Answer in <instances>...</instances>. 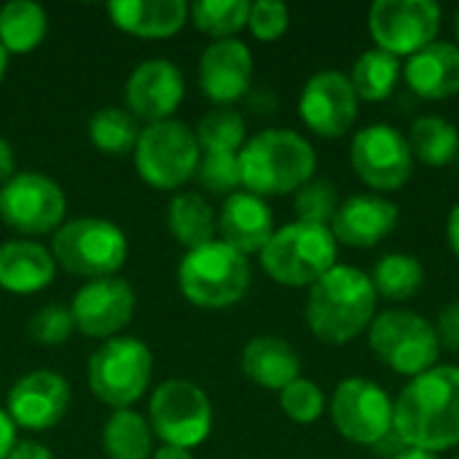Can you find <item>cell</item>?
<instances>
[{
	"instance_id": "obj_1",
	"label": "cell",
	"mask_w": 459,
	"mask_h": 459,
	"mask_svg": "<svg viewBox=\"0 0 459 459\" xmlns=\"http://www.w3.org/2000/svg\"><path fill=\"white\" fill-rule=\"evenodd\" d=\"M393 433L406 449L446 452L459 446V368L436 366L414 377L393 401Z\"/></svg>"
},
{
	"instance_id": "obj_2",
	"label": "cell",
	"mask_w": 459,
	"mask_h": 459,
	"mask_svg": "<svg viewBox=\"0 0 459 459\" xmlns=\"http://www.w3.org/2000/svg\"><path fill=\"white\" fill-rule=\"evenodd\" d=\"M309 331L333 347H344L358 339L377 317V290L371 277L355 266L336 264L323 274L307 296Z\"/></svg>"
},
{
	"instance_id": "obj_3",
	"label": "cell",
	"mask_w": 459,
	"mask_h": 459,
	"mask_svg": "<svg viewBox=\"0 0 459 459\" xmlns=\"http://www.w3.org/2000/svg\"><path fill=\"white\" fill-rule=\"evenodd\" d=\"M317 153L307 137L293 129H266L250 137L239 151L242 188L266 199L293 194L315 175Z\"/></svg>"
},
{
	"instance_id": "obj_4",
	"label": "cell",
	"mask_w": 459,
	"mask_h": 459,
	"mask_svg": "<svg viewBox=\"0 0 459 459\" xmlns=\"http://www.w3.org/2000/svg\"><path fill=\"white\" fill-rule=\"evenodd\" d=\"M339 242L331 226L293 221L277 229L261 250L264 272L285 288H312L336 266Z\"/></svg>"
},
{
	"instance_id": "obj_5",
	"label": "cell",
	"mask_w": 459,
	"mask_h": 459,
	"mask_svg": "<svg viewBox=\"0 0 459 459\" xmlns=\"http://www.w3.org/2000/svg\"><path fill=\"white\" fill-rule=\"evenodd\" d=\"M178 282L194 307L229 309L239 304L250 288V261L223 239H212L183 255Z\"/></svg>"
},
{
	"instance_id": "obj_6",
	"label": "cell",
	"mask_w": 459,
	"mask_h": 459,
	"mask_svg": "<svg viewBox=\"0 0 459 459\" xmlns=\"http://www.w3.org/2000/svg\"><path fill=\"white\" fill-rule=\"evenodd\" d=\"M51 255L70 274L102 280L116 277L126 264L129 245L116 223L102 218H75L54 231Z\"/></svg>"
},
{
	"instance_id": "obj_7",
	"label": "cell",
	"mask_w": 459,
	"mask_h": 459,
	"mask_svg": "<svg viewBox=\"0 0 459 459\" xmlns=\"http://www.w3.org/2000/svg\"><path fill=\"white\" fill-rule=\"evenodd\" d=\"M371 352L401 377H420L436 368L441 342L436 325L411 309H387L368 325Z\"/></svg>"
},
{
	"instance_id": "obj_8",
	"label": "cell",
	"mask_w": 459,
	"mask_h": 459,
	"mask_svg": "<svg viewBox=\"0 0 459 459\" xmlns=\"http://www.w3.org/2000/svg\"><path fill=\"white\" fill-rule=\"evenodd\" d=\"M202 159V148L188 124L167 118L159 124H148L140 132L134 148V167L140 178L161 191L180 188L196 175Z\"/></svg>"
},
{
	"instance_id": "obj_9",
	"label": "cell",
	"mask_w": 459,
	"mask_h": 459,
	"mask_svg": "<svg viewBox=\"0 0 459 459\" xmlns=\"http://www.w3.org/2000/svg\"><path fill=\"white\" fill-rule=\"evenodd\" d=\"M151 374L153 355L132 336L108 339L89 360V387L113 409H129L137 403L148 390Z\"/></svg>"
},
{
	"instance_id": "obj_10",
	"label": "cell",
	"mask_w": 459,
	"mask_h": 459,
	"mask_svg": "<svg viewBox=\"0 0 459 459\" xmlns=\"http://www.w3.org/2000/svg\"><path fill=\"white\" fill-rule=\"evenodd\" d=\"M151 430L167 444L194 449L212 430V406L204 390L188 379H169L151 395Z\"/></svg>"
},
{
	"instance_id": "obj_11",
	"label": "cell",
	"mask_w": 459,
	"mask_h": 459,
	"mask_svg": "<svg viewBox=\"0 0 459 459\" xmlns=\"http://www.w3.org/2000/svg\"><path fill=\"white\" fill-rule=\"evenodd\" d=\"M331 422L352 444L377 446L393 433V398L366 377L342 379L331 398Z\"/></svg>"
},
{
	"instance_id": "obj_12",
	"label": "cell",
	"mask_w": 459,
	"mask_h": 459,
	"mask_svg": "<svg viewBox=\"0 0 459 459\" xmlns=\"http://www.w3.org/2000/svg\"><path fill=\"white\" fill-rule=\"evenodd\" d=\"M368 32L377 48L393 56H414L436 43L441 32V5L433 0H377L368 8Z\"/></svg>"
},
{
	"instance_id": "obj_13",
	"label": "cell",
	"mask_w": 459,
	"mask_h": 459,
	"mask_svg": "<svg viewBox=\"0 0 459 459\" xmlns=\"http://www.w3.org/2000/svg\"><path fill=\"white\" fill-rule=\"evenodd\" d=\"M350 164L355 175L377 194L398 191L414 172V156L406 134L390 124L363 126L350 145Z\"/></svg>"
},
{
	"instance_id": "obj_14",
	"label": "cell",
	"mask_w": 459,
	"mask_h": 459,
	"mask_svg": "<svg viewBox=\"0 0 459 459\" xmlns=\"http://www.w3.org/2000/svg\"><path fill=\"white\" fill-rule=\"evenodd\" d=\"M65 191L40 172H19L0 188V218L19 234L56 231L65 221Z\"/></svg>"
},
{
	"instance_id": "obj_15",
	"label": "cell",
	"mask_w": 459,
	"mask_h": 459,
	"mask_svg": "<svg viewBox=\"0 0 459 459\" xmlns=\"http://www.w3.org/2000/svg\"><path fill=\"white\" fill-rule=\"evenodd\" d=\"M358 108L360 100L350 83V75L339 70L315 73L299 97L301 121L325 140L344 137L358 121Z\"/></svg>"
},
{
	"instance_id": "obj_16",
	"label": "cell",
	"mask_w": 459,
	"mask_h": 459,
	"mask_svg": "<svg viewBox=\"0 0 459 459\" xmlns=\"http://www.w3.org/2000/svg\"><path fill=\"white\" fill-rule=\"evenodd\" d=\"M134 290L121 277H102L86 282L70 307L73 323L83 336L113 339L121 328L129 325L134 315Z\"/></svg>"
},
{
	"instance_id": "obj_17",
	"label": "cell",
	"mask_w": 459,
	"mask_h": 459,
	"mask_svg": "<svg viewBox=\"0 0 459 459\" xmlns=\"http://www.w3.org/2000/svg\"><path fill=\"white\" fill-rule=\"evenodd\" d=\"M70 406V385L54 371L24 374L8 393V417L16 428L40 433L62 422Z\"/></svg>"
},
{
	"instance_id": "obj_18",
	"label": "cell",
	"mask_w": 459,
	"mask_h": 459,
	"mask_svg": "<svg viewBox=\"0 0 459 459\" xmlns=\"http://www.w3.org/2000/svg\"><path fill=\"white\" fill-rule=\"evenodd\" d=\"M186 81L178 65L169 59H145L140 62L124 89L126 108L132 116L145 118L148 124H159L172 118L178 105L183 102Z\"/></svg>"
},
{
	"instance_id": "obj_19",
	"label": "cell",
	"mask_w": 459,
	"mask_h": 459,
	"mask_svg": "<svg viewBox=\"0 0 459 459\" xmlns=\"http://www.w3.org/2000/svg\"><path fill=\"white\" fill-rule=\"evenodd\" d=\"M253 83V54L237 40H212L199 59V86L207 100L231 105L250 91Z\"/></svg>"
},
{
	"instance_id": "obj_20",
	"label": "cell",
	"mask_w": 459,
	"mask_h": 459,
	"mask_svg": "<svg viewBox=\"0 0 459 459\" xmlns=\"http://www.w3.org/2000/svg\"><path fill=\"white\" fill-rule=\"evenodd\" d=\"M398 204L382 194H355L344 199L331 221V231L339 245L347 247H377L398 226Z\"/></svg>"
},
{
	"instance_id": "obj_21",
	"label": "cell",
	"mask_w": 459,
	"mask_h": 459,
	"mask_svg": "<svg viewBox=\"0 0 459 459\" xmlns=\"http://www.w3.org/2000/svg\"><path fill=\"white\" fill-rule=\"evenodd\" d=\"M218 231L229 247H234L242 255H253L269 245L274 229V212L266 204V199L250 194V191H237L231 194L218 215Z\"/></svg>"
},
{
	"instance_id": "obj_22",
	"label": "cell",
	"mask_w": 459,
	"mask_h": 459,
	"mask_svg": "<svg viewBox=\"0 0 459 459\" xmlns=\"http://www.w3.org/2000/svg\"><path fill=\"white\" fill-rule=\"evenodd\" d=\"M406 86L422 100H449L459 94V46L436 40L403 65Z\"/></svg>"
},
{
	"instance_id": "obj_23",
	"label": "cell",
	"mask_w": 459,
	"mask_h": 459,
	"mask_svg": "<svg viewBox=\"0 0 459 459\" xmlns=\"http://www.w3.org/2000/svg\"><path fill=\"white\" fill-rule=\"evenodd\" d=\"M56 274L54 255L27 239H11L0 245V288L8 293H38L51 285Z\"/></svg>"
},
{
	"instance_id": "obj_24",
	"label": "cell",
	"mask_w": 459,
	"mask_h": 459,
	"mask_svg": "<svg viewBox=\"0 0 459 459\" xmlns=\"http://www.w3.org/2000/svg\"><path fill=\"white\" fill-rule=\"evenodd\" d=\"M242 371L258 387L280 393L301 377V358L280 336H255L242 350Z\"/></svg>"
},
{
	"instance_id": "obj_25",
	"label": "cell",
	"mask_w": 459,
	"mask_h": 459,
	"mask_svg": "<svg viewBox=\"0 0 459 459\" xmlns=\"http://www.w3.org/2000/svg\"><path fill=\"white\" fill-rule=\"evenodd\" d=\"M113 24L140 38H169L188 19L186 0H116L108 3Z\"/></svg>"
},
{
	"instance_id": "obj_26",
	"label": "cell",
	"mask_w": 459,
	"mask_h": 459,
	"mask_svg": "<svg viewBox=\"0 0 459 459\" xmlns=\"http://www.w3.org/2000/svg\"><path fill=\"white\" fill-rule=\"evenodd\" d=\"M167 229L188 250L215 239L218 218L199 194H178L167 204Z\"/></svg>"
},
{
	"instance_id": "obj_27",
	"label": "cell",
	"mask_w": 459,
	"mask_h": 459,
	"mask_svg": "<svg viewBox=\"0 0 459 459\" xmlns=\"http://www.w3.org/2000/svg\"><path fill=\"white\" fill-rule=\"evenodd\" d=\"M102 452L108 459L153 457V433L148 420L132 409H116L102 425Z\"/></svg>"
},
{
	"instance_id": "obj_28",
	"label": "cell",
	"mask_w": 459,
	"mask_h": 459,
	"mask_svg": "<svg viewBox=\"0 0 459 459\" xmlns=\"http://www.w3.org/2000/svg\"><path fill=\"white\" fill-rule=\"evenodd\" d=\"M409 148L414 161L428 167H446L457 161L459 129L444 116H420L411 121L409 129Z\"/></svg>"
},
{
	"instance_id": "obj_29",
	"label": "cell",
	"mask_w": 459,
	"mask_h": 459,
	"mask_svg": "<svg viewBox=\"0 0 459 459\" xmlns=\"http://www.w3.org/2000/svg\"><path fill=\"white\" fill-rule=\"evenodd\" d=\"M401 78H403L401 59L377 46L363 51L355 59L352 73H350V83H352L358 100H366V102H382V100L393 97Z\"/></svg>"
},
{
	"instance_id": "obj_30",
	"label": "cell",
	"mask_w": 459,
	"mask_h": 459,
	"mask_svg": "<svg viewBox=\"0 0 459 459\" xmlns=\"http://www.w3.org/2000/svg\"><path fill=\"white\" fill-rule=\"evenodd\" d=\"M48 16L38 3L11 0L0 8V43L8 54H30L40 46Z\"/></svg>"
},
{
	"instance_id": "obj_31",
	"label": "cell",
	"mask_w": 459,
	"mask_h": 459,
	"mask_svg": "<svg viewBox=\"0 0 459 459\" xmlns=\"http://www.w3.org/2000/svg\"><path fill=\"white\" fill-rule=\"evenodd\" d=\"M368 277L377 296L387 301H409L425 285V266L409 253H387L377 261Z\"/></svg>"
},
{
	"instance_id": "obj_32",
	"label": "cell",
	"mask_w": 459,
	"mask_h": 459,
	"mask_svg": "<svg viewBox=\"0 0 459 459\" xmlns=\"http://www.w3.org/2000/svg\"><path fill=\"white\" fill-rule=\"evenodd\" d=\"M137 118L124 108H100L89 118V137L97 151L108 156H124L137 148L140 140Z\"/></svg>"
},
{
	"instance_id": "obj_33",
	"label": "cell",
	"mask_w": 459,
	"mask_h": 459,
	"mask_svg": "<svg viewBox=\"0 0 459 459\" xmlns=\"http://www.w3.org/2000/svg\"><path fill=\"white\" fill-rule=\"evenodd\" d=\"M247 0H199L188 5V16L194 19L196 30L215 40L234 38L242 27H247Z\"/></svg>"
},
{
	"instance_id": "obj_34",
	"label": "cell",
	"mask_w": 459,
	"mask_h": 459,
	"mask_svg": "<svg viewBox=\"0 0 459 459\" xmlns=\"http://www.w3.org/2000/svg\"><path fill=\"white\" fill-rule=\"evenodd\" d=\"M196 143L202 151H221V153H239L245 140V118L231 108L210 110L196 129Z\"/></svg>"
},
{
	"instance_id": "obj_35",
	"label": "cell",
	"mask_w": 459,
	"mask_h": 459,
	"mask_svg": "<svg viewBox=\"0 0 459 459\" xmlns=\"http://www.w3.org/2000/svg\"><path fill=\"white\" fill-rule=\"evenodd\" d=\"M296 215L304 223L331 226L336 210H339V191L328 180H309L296 191Z\"/></svg>"
},
{
	"instance_id": "obj_36",
	"label": "cell",
	"mask_w": 459,
	"mask_h": 459,
	"mask_svg": "<svg viewBox=\"0 0 459 459\" xmlns=\"http://www.w3.org/2000/svg\"><path fill=\"white\" fill-rule=\"evenodd\" d=\"M280 406L285 417H290L299 425H312L325 411V395L317 382L299 377L285 390H280Z\"/></svg>"
},
{
	"instance_id": "obj_37",
	"label": "cell",
	"mask_w": 459,
	"mask_h": 459,
	"mask_svg": "<svg viewBox=\"0 0 459 459\" xmlns=\"http://www.w3.org/2000/svg\"><path fill=\"white\" fill-rule=\"evenodd\" d=\"M196 178L207 191L215 194H237L242 186L239 175V153H221V151H204L196 167Z\"/></svg>"
},
{
	"instance_id": "obj_38",
	"label": "cell",
	"mask_w": 459,
	"mask_h": 459,
	"mask_svg": "<svg viewBox=\"0 0 459 459\" xmlns=\"http://www.w3.org/2000/svg\"><path fill=\"white\" fill-rule=\"evenodd\" d=\"M290 27V11L285 3L277 0H258L250 3V13H247V30L253 32V38L258 40H277L288 32Z\"/></svg>"
},
{
	"instance_id": "obj_39",
	"label": "cell",
	"mask_w": 459,
	"mask_h": 459,
	"mask_svg": "<svg viewBox=\"0 0 459 459\" xmlns=\"http://www.w3.org/2000/svg\"><path fill=\"white\" fill-rule=\"evenodd\" d=\"M73 331H75L73 315L70 309H62V307H43L30 320V336L43 347L65 344Z\"/></svg>"
},
{
	"instance_id": "obj_40",
	"label": "cell",
	"mask_w": 459,
	"mask_h": 459,
	"mask_svg": "<svg viewBox=\"0 0 459 459\" xmlns=\"http://www.w3.org/2000/svg\"><path fill=\"white\" fill-rule=\"evenodd\" d=\"M433 325H436V336H438L441 347L449 352H459V301H452L449 307H444Z\"/></svg>"
},
{
	"instance_id": "obj_41",
	"label": "cell",
	"mask_w": 459,
	"mask_h": 459,
	"mask_svg": "<svg viewBox=\"0 0 459 459\" xmlns=\"http://www.w3.org/2000/svg\"><path fill=\"white\" fill-rule=\"evenodd\" d=\"M5 459H54L51 452L38 444V441H16V446L11 449V455Z\"/></svg>"
},
{
	"instance_id": "obj_42",
	"label": "cell",
	"mask_w": 459,
	"mask_h": 459,
	"mask_svg": "<svg viewBox=\"0 0 459 459\" xmlns=\"http://www.w3.org/2000/svg\"><path fill=\"white\" fill-rule=\"evenodd\" d=\"M13 446H16V425L11 422L8 411L0 409V459L8 457Z\"/></svg>"
},
{
	"instance_id": "obj_43",
	"label": "cell",
	"mask_w": 459,
	"mask_h": 459,
	"mask_svg": "<svg viewBox=\"0 0 459 459\" xmlns=\"http://www.w3.org/2000/svg\"><path fill=\"white\" fill-rule=\"evenodd\" d=\"M16 175V159H13V148L8 140L0 137V183L5 186L11 178Z\"/></svg>"
},
{
	"instance_id": "obj_44",
	"label": "cell",
	"mask_w": 459,
	"mask_h": 459,
	"mask_svg": "<svg viewBox=\"0 0 459 459\" xmlns=\"http://www.w3.org/2000/svg\"><path fill=\"white\" fill-rule=\"evenodd\" d=\"M446 239H449L452 253L459 258V202L452 207V212L446 218Z\"/></svg>"
},
{
	"instance_id": "obj_45",
	"label": "cell",
	"mask_w": 459,
	"mask_h": 459,
	"mask_svg": "<svg viewBox=\"0 0 459 459\" xmlns=\"http://www.w3.org/2000/svg\"><path fill=\"white\" fill-rule=\"evenodd\" d=\"M151 459H194L191 455V449H180V446H161L159 452H153V457Z\"/></svg>"
},
{
	"instance_id": "obj_46",
	"label": "cell",
	"mask_w": 459,
	"mask_h": 459,
	"mask_svg": "<svg viewBox=\"0 0 459 459\" xmlns=\"http://www.w3.org/2000/svg\"><path fill=\"white\" fill-rule=\"evenodd\" d=\"M395 459H441L438 455H433V452H422V449H403L401 455Z\"/></svg>"
},
{
	"instance_id": "obj_47",
	"label": "cell",
	"mask_w": 459,
	"mask_h": 459,
	"mask_svg": "<svg viewBox=\"0 0 459 459\" xmlns=\"http://www.w3.org/2000/svg\"><path fill=\"white\" fill-rule=\"evenodd\" d=\"M5 67H8V51H5L3 43H0V81H3V75H5Z\"/></svg>"
},
{
	"instance_id": "obj_48",
	"label": "cell",
	"mask_w": 459,
	"mask_h": 459,
	"mask_svg": "<svg viewBox=\"0 0 459 459\" xmlns=\"http://www.w3.org/2000/svg\"><path fill=\"white\" fill-rule=\"evenodd\" d=\"M455 35H457V46H459V8H457V13H455Z\"/></svg>"
},
{
	"instance_id": "obj_49",
	"label": "cell",
	"mask_w": 459,
	"mask_h": 459,
	"mask_svg": "<svg viewBox=\"0 0 459 459\" xmlns=\"http://www.w3.org/2000/svg\"><path fill=\"white\" fill-rule=\"evenodd\" d=\"M457 164H459V153H457Z\"/></svg>"
},
{
	"instance_id": "obj_50",
	"label": "cell",
	"mask_w": 459,
	"mask_h": 459,
	"mask_svg": "<svg viewBox=\"0 0 459 459\" xmlns=\"http://www.w3.org/2000/svg\"><path fill=\"white\" fill-rule=\"evenodd\" d=\"M455 459H459V455H457V457H455Z\"/></svg>"
}]
</instances>
